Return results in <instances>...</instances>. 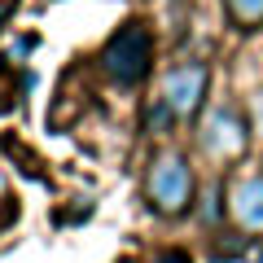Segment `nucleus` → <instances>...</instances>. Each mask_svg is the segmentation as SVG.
<instances>
[{
    "label": "nucleus",
    "instance_id": "3",
    "mask_svg": "<svg viewBox=\"0 0 263 263\" xmlns=\"http://www.w3.org/2000/svg\"><path fill=\"white\" fill-rule=\"evenodd\" d=\"M250 127L254 123L237 105H215L197 127V145H202V154L211 162H237L250 149Z\"/></svg>",
    "mask_w": 263,
    "mask_h": 263
},
{
    "label": "nucleus",
    "instance_id": "2",
    "mask_svg": "<svg viewBox=\"0 0 263 263\" xmlns=\"http://www.w3.org/2000/svg\"><path fill=\"white\" fill-rule=\"evenodd\" d=\"M193 167H189L184 154L167 149L158 154V158L149 162V176H145V197H149V206L158 211V215H184L189 206H193Z\"/></svg>",
    "mask_w": 263,
    "mask_h": 263
},
{
    "label": "nucleus",
    "instance_id": "5",
    "mask_svg": "<svg viewBox=\"0 0 263 263\" xmlns=\"http://www.w3.org/2000/svg\"><path fill=\"white\" fill-rule=\"evenodd\" d=\"M228 219L241 233H263V176H241L228 184Z\"/></svg>",
    "mask_w": 263,
    "mask_h": 263
},
{
    "label": "nucleus",
    "instance_id": "4",
    "mask_svg": "<svg viewBox=\"0 0 263 263\" xmlns=\"http://www.w3.org/2000/svg\"><path fill=\"white\" fill-rule=\"evenodd\" d=\"M206 88H211V66L206 62H184V66H171L162 75V101L176 119H193L206 101Z\"/></svg>",
    "mask_w": 263,
    "mask_h": 263
},
{
    "label": "nucleus",
    "instance_id": "7",
    "mask_svg": "<svg viewBox=\"0 0 263 263\" xmlns=\"http://www.w3.org/2000/svg\"><path fill=\"white\" fill-rule=\"evenodd\" d=\"M219 215H224V206H219V189H211V193L202 197V219H206V224H219Z\"/></svg>",
    "mask_w": 263,
    "mask_h": 263
},
{
    "label": "nucleus",
    "instance_id": "10",
    "mask_svg": "<svg viewBox=\"0 0 263 263\" xmlns=\"http://www.w3.org/2000/svg\"><path fill=\"white\" fill-rule=\"evenodd\" d=\"M254 263H263V246H259V254H254Z\"/></svg>",
    "mask_w": 263,
    "mask_h": 263
},
{
    "label": "nucleus",
    "instance_id": "9",
    "mask_svg": "<svg viewBox=\"0 0 263 263\" xmlns=\"http://www.w3.org/2000/svg\"><path fill=\"white\" fill-rule=\"evenodd\" d=\"M254 132H259V136H263V88H259V92H254Z\"/></svg>",
    "mask_w": 263,
    "mask_h": 263
},
{
    "label": "nucleus",
    "instance_id": "8",
    "mask_svg": "<svg viewBox=\"0 0 263 263\" xmlns=\"http://www.w3.org/2000/svg\"><path fill=\"white\" fill-rule=\"evenodd\" d=\"M149 263H189V254L184 250H162V254H154Z\"/></svg>",
    "mask_w": 263,
    "mask_h": 263
},
{
    "label": "nucleus",
    "instance_id": "6",
    "mask_svg": "<svg viewBox=\"0 0 263 263\" xmlns=\"http://www.w3.org/2000/svg\"><path fill=\"white\" fill-rule=\"evenodd\" d=\"M224 13L237 31H259L263 27V0H224Z\"/></svg>",
    "mask_w": 263,
    "mask_h": 263
},
{
    "label": "nucleus",
    "instance_id": "1",
    "mask_svg": "<svg viewBox=\"0 0 263 263\" xmlns=\"http://www.w3.org/2000/svg\"><path fill=\"white\" fill-rule=\"evenodd\" d=\"M101 66L119 88H136L154 70V35L145 22H123L101 48Z\"/></svg>",
    "mask_w": 263,
    "mask_h": 263
}]
</instances>
